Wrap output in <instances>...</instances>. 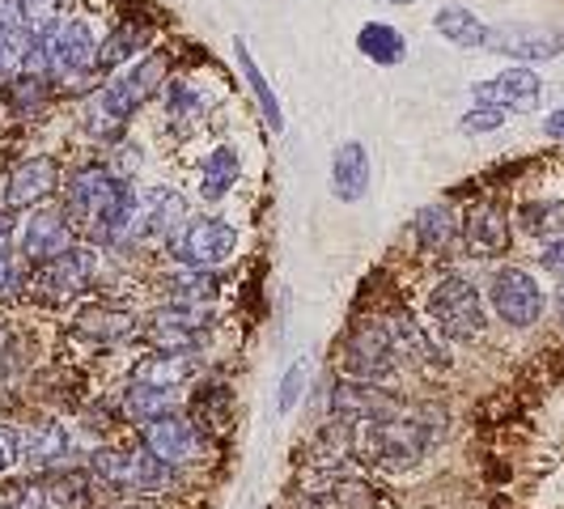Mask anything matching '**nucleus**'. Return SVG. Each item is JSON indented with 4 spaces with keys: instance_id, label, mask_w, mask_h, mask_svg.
<instances>
[{
    "instance_id": "22",
    "label": "nucleus",
    "mask_w": 564,
    "mask_h": 509,
    "mask_svg": "<svg viewBox=\"0 0 564 509\" xmlns=\"http://www.w3.org/2000/svg\"><path fill=\"white\" fill-rule=\"evenodd\" d=\"M238 170H242V158H238V149H213L204 162H199V196L204 199H221L238 183Z\"/></svg>"
},
{
    "instance_id": "29",
    "label": "nucleus",
    "mask_w": 564,
    "mask_h": 509,
    "mask_svg": "<svg viewBox=\"0 0 564 509\" xmlns=\"http://www.w3.org/2000/svg\"><path fill=\"white\" fill-rule=\"evenodd\" d=\"M149 39H153V30L149 26H132V22H123V26L115 30L111 39L98 47V73H111L115 64H123L132 52H144V47H149Z\"/></svg>"
},
{
    "instance_id": "10",
    "label": "nucleus",
    "mask_w": 564,
    "mask_h": 509,
    "mask_svg": "<svg viewBox=\"0 0 564 509\" xmlns=\"http://www.w3.org/2000/svg\"><path fill=\"white\" fill-rule=\"evenodd\" d=\"M484 52L509 59H552L564 52V30L547 26H522V22H506V26H488Z\"/></svg>"
},
{
    "instance_id": "3",
    "label": "nucleus",
    "mask_w": 564,
    "mask_h": 509,
    "mask_svg": "<svg viewBox=\"0 0 564 509\" xmlns=\"http://www.w3.org/2000/svg\"><path fill=\"white\" fill-rule=\"evenodd\" d=\"M166 64L170 59L162 56V52H153V56H144L141 64H132L128 73H119V77H111V82L102 85V94L89 102V115H102V123H111V128H119V123H128L132 115L141 111V102L162 85V77H166Z\"/></svg>"
},
{
    "instance_id": "39",
    "label": "nucleus",
    "mask_w": 564,
    "mask_h": 509,
    "mask_svg": "<svg viewBox=\"0 0 564 509\" xmlns=\"http://www.w3.org/2000/svg\"><path fill=\"white\" fill-rule=\"evenodd\" d=\"M543 268H547L552 277H564V238H552V242H547V251H543Z\"/></svg>"
},
{
    "instance_id": "8",
    "label": "nucleus",
    "mask_w": 564,
    "mask_h": 509,
    "mask_svg": "<svg viewBox=\"0 0 564 509\" xmlns=\"http://www.w3.org/2000/svg\"><path fill=\"white\" fill-rule=\"evenodd\" d=\"M234 251H238V234L221 217H199V221H192V226L174 238V254L187 268H204V272L229 263Z\"/></svg>"
},
{
    "instance_id": "24",
    "label": "nucleus",
    "mask_w": 564,
    "mask_h": 509,
    "mask_svg": "<svg viewBox=\"0 0 564 509\" xmlns=\"http://www.w3.org/2000/svg\"><path fill=\"white\" fill-rule=\"evenodd\" d=\"M196 373L192 357H170V353H158V357H144L141 366L132 369V382H149V387H166L174 391L178 382H187Z\"/></svg>"
},
{
    "instance_id": "42",
    "label": "nucleus",
    "mask_w": 564,
    "mask_h": 509,
    "mask_svg": "<svg viewBox=\"0 0 564 509\" xmlns=\"http://www.w3.org/2000/svg\"><path fill=\"white\" fill-rule=\"evenodd\" d=\"M543 132H547L552 141H564V107H561V111H552L547 119H543Z\"/></svg>"
},
{
    "instance_id": "38",
    "label": "nucleus",
    "mask_w": 564,
    "mask_h": 509,
    "mask_svg": "<svg viewBox=\"0 0 564 509\" xmlns=\"http://www.w3.org/2000/svg\"><path fill=\"white\" fill-rule=\"evenodd\" d=\"M18 458H22V437H18L9 424H0V476H4Z\"/></svg>"
},
{
    "instance_id": "26",
    "label": "nucleus",
    "mask_w": 564,
    "mask_h": 509,
    "mask_svg": "<svg viewBox=\"0 0 564 509\" xmlns=\"http://www.w3.org/2000/svg\"><path fill=\"white\" fill-rule=\"evenodd\" d=\"M123 408H128L132 421L153 424L174 412V391H166V387H149V382H132L128 396H123Z\"/></svg>"
},
{
    "instance_id": "44",
    "label": "nucleus",
    "mask_w": 564,
    "mask_h": 509,
    "mask_svg": "<svg viewBox=\"0 0 564 509\" xmlns=\"http://www.w3.org/2000/svg\"><path fill=\"white\" fill-rule=\"evenodd\" d=\"M0 509H4V506H0Z\"/></svg>"
},
{
    "instance_id": "41",
    "label": "nucleus",
    "mask_w": 564,
    "mask_h": 509,
    "mask_svg": "<svg viewBox=\"0 0 564 509\" xmlns=\"http://www.w3.org/2000/svg\"><path fill=\"white\" fill-rule=\"evenodd\" d=\"M13 234H18V221H13V213H9V208H0V259L13 251Z\"/></svg>"
},
{
    "instance_id": "12",
    "label": "nucleus",
    "mask_w": 564,
    "mask_h": 509,
    "mask_svg": "<svg viewBox=\"0 0 564 509\" xmlns=\"http://www.w3.org/2000/svg\"><path fill=\"white\" fill-rule=\"evenodd\" d=\"M539 94H543V82H539L531 68H506L501 77L492 82H480L471 89L476 107H497V111H535Z\"/></svg>"
},
{
    "instance_id": "20",
    "label": "nucleus",
    "mask_w": 564,
    "mask_h": 509,
    "mask_svg": "<svg viewBox=\"0 0 564 509\" xmlns=\"http://www.w3.org/2000/svg\"><path fill=\"white\" fill-rule=\"evenodd\" d=\"M433 26H437V34H442L446 43H454V47H463V52H484L488 26H484L471 9H463V4H442L437 18H433Z\"/></svg>"
},
{
    "instance_id": "43",
    "label": "nucleus",
    "mask_w": 564,
    "mask_h": 509,
    "mask_svg": "<svg viewBox=\"0 0 564 509\" xmlns=\"http://www.w3.org/2000/svg\"><path fill=\"white\" fill-rule=\"evenodd\" d=\"M378 4H416V0H378Z\"/></svg>"
},
{
    "instance_id": "27",
    "label": "nucleus",
    "mask_w": 564,
    "mask_h": 509,
    "mask_svg": "<svg viewBox=\"0 0 564 509\" xmlns=\"http://www.w3.org/2000/svg\"><path fill=\"white\" fill-rule=\"evenodd\" d=\"M132 314L115 311V306H94V311H85L77 318V336H89L98 339V344H115V339L132 336Z\"/></svg>"
},
{
    "instance_id": "31",
    "label": "nucleus",
    "mask_w": 564,
    "mask_h": 509,
    "mask_svg": "<svg viewBox=\"0 0 564 509\" xmlns=\"http://www.w3.org/2000/svg\"><path fill=\"white\" fill-rule=\"evenodd\" d=\"M170 293H174V302H208L213 293H217V277L213 272H204V268H183V272H174L166 277Z\"/></svg>"
},
{
    "instance_id": "25",
    "label": "nucleus",
    "mask_w": 564,
    "mask_h": 509,
    "mask_svg": "<svg viewBox=\"0 0 564 509\" xmlns=\"http://www.w3.org/2000/svg\"><path fill=\"white\" fill-rule=\"evenodd\" d=\"M454 208L446 199H437V204H424L421 213H416V242H421L424 251H442L446 242L454 238Z\"/></svg>"
},
{
    "instance_id": "30",
    "label": "nucleus",
    "mask_w": 564,
    "mask_h": 509,
    "mask_svg": "<svg viewBox=\"0 0 564 509\" xmlns=\"http://www.w3.org/2000/svg\"><path fill=\"white\" fill-rule=\"evenodd\" d=\"M518 221L527 234H539V238H564V204H522Z\"/></svg>"
},
{
    "instance_id": "18",
    "label": "nucleus",
    "mask_w": 564,
    "mask_h": 509,
    "mask_svg": "<svg viewBox=\"0 0 564 509\" xmlns=\"http://www.w3.org/2000/svg\"><path fill=\"white\" fill-rule=\"evenodd\" d=\"M332 192L344 204H357L369 192V149L361 141H344L332 158Z\"/></svg>"
},
{
    "instance_id": "23",
    "label": "nucleus",
    "mask_w": 564,
    "mask_h": 509,
    "mask_svg": "<svg viewBox=\"0 0 564 509\" xmlns=\"http://www.w3.org/2000/svg\"><path fill=\"white\" fill-rule=\"evenodd\" d=\"M68 433H64V424H39L34 433L26 437V467L34 472H52V467H64V458H68Z\"/></svg>"
},
{
    "instance_id": "17",
    "label": "nucleus",
    "mask_w": 564,
    "mask_h": 509,
    "mask_svg": "<svg viewBox=\"0 0 564 509\" xmlns=\"http://www.w3.org/2000/svg\"><path fill=\"white\" fill-rule=\"evenodd\" d=\"M382 332L391 339V348H395V357H403L408 366H421V369H442V348L433 344V336L424 332L421 323L412 318L408 311H395L382 318Z\"/></svg>"
},
{
    "instance_id": "1",
    "label": "nucleus",
    "mask_w": 564,
    "mask_h": 509,
    "mask_svg": "<svg viewBox=\"0 0 564 509\" xmlns=\"http://www.w3.org/2000/svg\"><path fill=\"white\" fill-rule=\"evenodd\" d=\"M64 213H68L73 229L89 234L102 247H115L128 238L132 213H137V192L128 178L111 174L107 166H85L68 178Z\"/></svg>"
},
{
    "instance_id": "2",
    "label": "nucleus",
    "mask_w": 564,
    "mask_h": 509,
    "mask_svg": "<svg viewBox=\"0 0 564 509\" xmlns=\"http://www.w3.org/2000/svg\"><path fill=\"white\" fill-rule=\"evenodd\" d=\"M437 442V433L416 416H387V421H366V437L361 446L366 454L387 467V472H403V467H416L424 458V451Z\"/></svg>"
},
{
    "instance_id": "21",
    "label": "nucleus",
    "mask_w": 564,
    "mask_h": 509,
    "mask_svg": "<svg viewBox=\"0 0 564 509\" xmlns=\"http://www.w3.org/2000/svg\"><path fill=\"white\" fill-rule=\"evenodd\" d=\"M234 56H238V68H242V77H247V85H251L254 102H259V111H263V119H268V128H272V132H281V128H284L281 98H276V89L268 85V77L259 73V64L251 59V52H247V39H234Z\"/></svg>"
},
{
    "instance_id": "15",
    "label": "nucleus",
    "mask_w": 564,
    "mask_h": 509,
    "mask_svg": "<svg viewBox=\"0 0 564 509\" xmlns=\"http://www.w3.org/2000/svg\"><path fill=\"white\" fill-rule=\"evenodd\" d=\"M59 187V166L52 158H26L4 178V208H34Z\"/></svg>"
},
{
    "instance_id": "33",
    "label": "nucleus",
    "mask_w": 564,
    "mask_h": 509,
    "mask_svg": "<svg viewBox=\"0 0 564 509\" xmlns=\"http://www.w3.org/2000/svg\"><path fill=\"white\" fill-rule=\"evenodd\" d=\"M166 115L178 123V128H187V123H196L199 115H204V98H199L196 89H187V85H170Z\"/></svg>"
},
{
    "instance_id": "11",
    "label": "nucleus",
    "mask_w": 564,
    "mask_h": 509,
    "mask_svg": "<svg viewBox=\"0 0 564 509\" xmlns=\"http://www.w3.org/2000/svg\"><path fill=\"white\" fill-rule=\"evenodd\" d=\"M73 234H77V229H73L64 208H39L26 221V229H22V259L34 263V268H39V263H52V259H59L68 247H77Z\"/></svg>"
},
{
    "instance_id": "19",
    "label": "nucleus",
    "mask_w": 564,
    "mask_h": 509,
    "mask_svg": "<svg viewBox=\"0 0 564 509\" xmlns=\"http://www.w3.org/2000/svg\"><path fill=\"white\" fill-rule=\"evenodd\" d=\"M332 412L339 416H357V421H387V416H399V403L387 399L382 391H373L369 382H357V387H336L332 391Z\"/></svg>"
},
{
    "instance_id": "7",
    "label": "nucleus",
    "mask_w": 564,
    "mask_h": 509,
    "mask_svg": "<svg viewBox=\"0 0 564 509\" xmlns=\"http://www.w3.org/2000/svg\"><path fill=\"white\" fill-rule=\"evenodd\" d=\"M204 332H208V306L199 302H174V306H162L149 323V339L158 353H170V357H192L199 344H204Z\"/></svg>"
},
{
    "instance_id": "37",
    "label": "nucleus",
    "mask_w": 564,
    "mask_h": 509,
    "mask_svg": "<svg viewBox=\"0 0 564 509\" xmlns=\"http://www.w3.org/2000/svg\"><path fill=\"white\" fill-rule=\"evenodd\" d=\"M302 387H306V369L293 366L289 373H284V382H281V412H293V408H297Z\"/></svg>"
},
{
    "instance_id": "14",
    "label": "nucleus",
    "mask_w": 564,
    "mask_h": 509,
    "mask_svg": "<svg viewBox=\"0 0 564 509\" xmlns=\"http://www.w3.org/2000/svg\"><path fill=\"white\" fill-rule=\"evenodd\" d=\"M463 242H467V251L480 254V259H497V254L509 251V217L501 204H492V199H480V204H471L467 208V217H463Z\"/></svg>"
},
{
    "instance_id": "5",
    "label": "nucleus",
    "mask_w": 564,
    "mask_h": 509,
    "mask_svg": "<svg viewBox=\"0 0 564 509\" xmlns=\"http://www.w3.org/2000/svg\"><path fill=\"white\" fill-rule=\"evenodd\" d=\"M94 277H98V251L77 242L52 263H39V272L30 277L26 289L43 306H68L73 297H82L85 289L94 284Z\"/></svg>"
},
{
    "instance_id": "40",
    "label": "nucleus",
    "mask_w": 564,
    "mask_h": 509,
    "mask_svg": "<svg viewBox=\"0 0 564 509\" xmlns=\"http://www.w3.org/2000/svg\"><path fill=\"white\" fill-rule=\"evenodd\" d=\"M13 289H22V272H18V263L4 254V259H0V293H13Z\"/></svg>"
},
{
    "instance_id": "36",
    "label": "nucleus",
    "mask_w": 564,
    "mask_h": 509,
    "mask_svg": "<svg viewBox=\"0 0 564 509\" xmlns=\"http://www.w3.org/2000/svg\"><path fill=\"white\" fill-rule=\"evenodd\" d=\"M47 488L43 484H30V480H22V484H13V501H9V509H47Z\"/></svg>"
},
{
    "instance_id": "34",
    "label": "nucleus",
    "mask_w": 564,
    "mask_h": 509,
    "mask_svg": "<svg viewBox=\"0 0 564 509\" xmlns=\"http://www.w3.org/2000/svg\"><path fill=\"white\" fill-rule=\"evenodd\" d=\"M52 492H56L59 509H89V501H94L89 476H85V472H64V476L52 484Z\"/></svg>"
},
{
    "instance_id": "6",
    "label": "nucleus",
    "mask_w": 564,
    "mask_h": 509,
    "mask_svg": "<svg viewBox=\"0 0 564 509\" xmlns=\"http://www.w3.org/2000/svg\"><path fill=\"white\" fill-rule=\"evenodd\" d=\"M488 302L501 323L509 327H531L543 314V289L531 272L522 268H497L492 281H488Z\"/></svg>"
},
{
    "instance_id": "16",
    "label": "nucleus",
    "mask_w": 564,
    "mask_h": 509,
    "mask_svg": "<svg viewBox=\"0 0 564 509\" xmlns=\"http://www.w3.org/2000/svg\"><path fill=\"white\" fill-rule=\"evenodd\" d=\"M149 451L158 454L166 467H187L192 458L199 454V433L192 421H183V416H162V421L144 424V437H141Z\"/></svg>"
},
{
    "instance_id": "9",
    "label": "nucleus",
    "mask_w": 564,
    "mask_h": 509,
    "mask_svg": "<svg viewBox=\"0 0 564 509\" xmlns=\"http://www.w3.org/2000/svg\"><path fill=\"white\" fill-rule=\"evenodd\" d=\"M339 366L344 373H352L357 382H382L395 373V348L382 332V323H361L352 336L344 339V353H339Z\"/></svg>"
},
{
    "instance_id": "35",
    "label": "nucleus",
    "mask_w": 564,
    "mask_h": 509,
    "mask_svg": "<svg viewBox=\"0 0 564 509\" xmlns=\"http://www.w3.org/2000/svg\"><path fill=\"white\" fill-rule=\"evenodd\" d=\"M506 123V111H497V107H476V111L463 115V132H497Z\"/></svg>"
},
{
    "instance_id": "32",
    "label": "nucleus",
    "mask_w": 564,
    "mask_h": 509,
    "mask_svg": "<svg viewBox=\"0 0 564 509\" xmlns=\"http://www.w3.org/2000/svg\"><path fill=\"white\" fill-rule=\"evenodd\" d=\"M47 77H34V73H18L13 82L4 85V98H9V107L18 115H30L43 98H47Z\"/></svg>"
},
{
    "instance_id": "4",
    "label": "nucleus",
    "mask_w": 564,
    "mask_h": 509,
    "mask_svg": "<svg viewBox=\"0 0 564 509\" xmlns=\"http://www.w3.org/2000/svg\"><path fill=\"white\" fill-rule=\"evenodd\" d=\"M429 318L446 339H471L484 332V297L467 277H442L429 293Z\"/></svg>"
},
{
    "instance_id": "13",
    "label": "nucleus",
    "mask_w": 564,
    "mask_h": 509,
    "mask_svg": "<svg viewBox=\"0 0 564 509\" xmlns=\"http://www.w3.org/2000/svg\"><path fill=\"white\" fill-rule=\"evenodd\" d=\"M187 217V204L178 192L170 187H158L149 196H137V213H132V226H128V238H174L178 226Z\"/></svg>"
},
{
    "instance_id": "28",
    "label": "nucleus",
    "mask_w": 564,
    "mask_h": 509,
    "mask_svg": "<svg viewBox=\"0 0 564 509\" xmlns=\"http://www.w3.org/2000/svg\"><path fill=\"white\" fill-rule=\"evenodd\" d=\"M357 47L366 52L373 64H399L408 56V43L395 26H382V22H369V26L357 30Z\"/></svg>"
}]
</instances>
